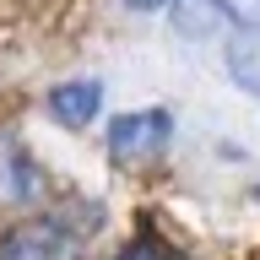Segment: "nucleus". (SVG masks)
Segmentation results:
<instances>
[{"mask_svg": "<svg viewBox=\"0 0 260 260\" xmlns=\"http://www.w3.org/2000/svg\"><path fill=\"white\" fill-rule=\"evenodd\" d=\"M168 141H174V114L168 109H136V114H119L109 125V157L114 162H152V157H162Z\"/></svg>", "mask_w": 260, "mask_h": 260, "instance_id": "1", "label": "nucleus"}, {"mask_svg": "<svg viewBox=\"0 0 260 260\" xmlns=\"http://www.w3.org/2000/svg\"><path fill=\"white\" fill-rule=\"evenodd\" d=\"M103 109V81L98 76H81V81H60L54 92H49V114L71 130H87Z\"/></svg>", "mask_w": 260, "mask_h": 260, "instance_id": "2", "label": "nucleus"}, {"mask_svg": "<svg viewBox=\"0 0 260 260\" xmlns=\"http://www.w3.org/2000/svg\"><path fill=\"white\" fill-rule=\"evenodd\" d=\"M222 60H228L233 87H244L249 98H260V27H233L228 44H222Z\"/></svg>", "mask_w": 260, "mask_h": 260, "instance_id": "3", "label": "nucleus"}, {"mask_svg": "<svg viewBox=\"0 0 260 260\" xmlns=\"http://www.w3.org/2000/svg\"><path fill=\"white\" fill-rule=\"evenodd\" d=\"M38 195V168H32V157L22 152L16 141L0 146V201H32Z\"/></svg>", "mask_w": 260, "mask_h": 260, "instance_id": "4", "label": "nucleus"}, {"mask_svg": "<svg viewBox=\"0 0 260 260\" xmlns=\"http://www.w3.org/2000/svg\"><path fill=\"white\" fill-rule=\"evenodd\" d=\"M60 255V233L54 228H16L0 244V260H54Z\"/></svg>", "mask_w": 260, "mask_h": 260, "instance_id": "5", "label": "nucleus"}, {"mask_svg": "<svg viewBox=\"0 0 260 260\" xmlns=\"http://www.w3.org/2000/svg\"><path fill=\"white\" fill-rule=\"evenodd\" d=\"M206 6L228 27H260V0H206Z\"/></svg>", "mask_w": 260, "mask_h": 260, "instance_id": "6", "label": "nucleus"}, {"mask_svg": "<svg viewBox=\"0 0 260 260\" xmlns=\"http://www.w3.org/2000/svg\"><path fill=\"white\" fill-rule=\"evenodd\" d=\"M130 11H157V6H168V0H125Z\"/></svg>", "mask_w": 260, "mask_h": 260, "instance_id": "7", "label": "nucleus"}, {"mask_svg": "<svg viewBox=\"0 0 260 260\" xmlns=\"http://www.w3.org/2000/svg\"><path fill=\"white\" fill-rule=\"evenodd\" d=\"M146 255H152V249H136V255H130V249H125V255H119V260H146Z\"/></svg>", "mask_w": 260, "mask_h": 260, "instance_id": "8", "label": "nucleus"}]
</instances>
